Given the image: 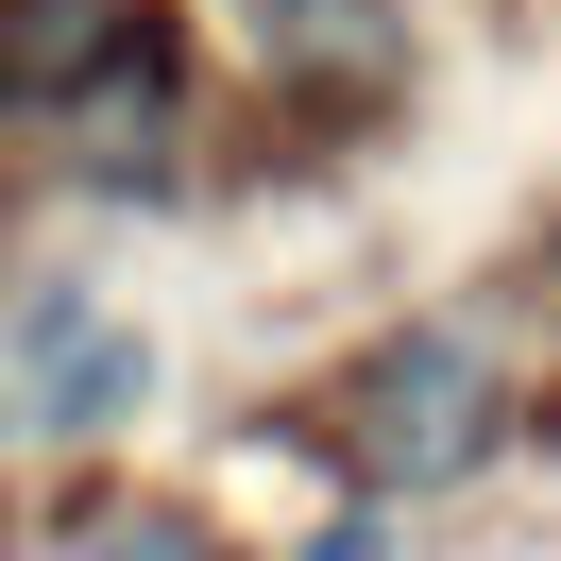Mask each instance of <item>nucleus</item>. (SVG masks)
Instances as JSON below:
<instances>
[{
	"label": "nucleus",
	"mask_w": 561,
	"mask_h": 561,
	"mask_svg": "<svg viewBox=\"0 0 561 561\" xmlns=\"http://www.w3.org/2000/svg\"><path fill=\"white\" fill-rule=\"evenodd\" d=\"M0 85L35 119H85V103H119L153 137V35L119 18V0H0Z\"/></svg>",
	"instance_id": "nucleus-2"
},
{
	"label": "nucleus",
	"mask_w": 561,
	"mask_h": 561,
	"mask_svg": "<svg viewBox=\"0 0 561 561\" xmlns=\"http://www.w3.org/2000/svg\"><path fill=\"white\" fill-rule=\"evenodd\" d=\"M35 409H51V425H103V409H137V341H119V323H51V357H35Z\"/></svg>",
	"instance_id": "nucleus-4"
},
{
	"label": "nucleus",
	"mask_w": 561,
	"mask_h": 561,
	"mask_svg": "<svg viewBox=\"0 0 561 561\" xmlns=\"http://www.w3.org/2000/svg\"><path fill=\"white\" fill-rule=\"evenodd\" d=\"M35 561H239V545H221L205 511H171V493H85Z\"/></svg>",
	"instance_id": "nucleus-3"
},
{
	"label": "nucleus",
	"mask_w": 561,
	"mask_h": 561,
	"mask_svg": "<svg viewBox=\"0 0 561 561\" xmlns=\"http://www.w3.org/2000/svg\"><path fill=\"white\" fill-rule=\"evenodd\" d=\"M493 409H511V391H493V357L459 341V323H409V341H375L341 391H323V425H341V459L375 493L477 477V459H493Z\"/></svg>",
	"instance_id": "nucleus-1"
}]
</instances>
